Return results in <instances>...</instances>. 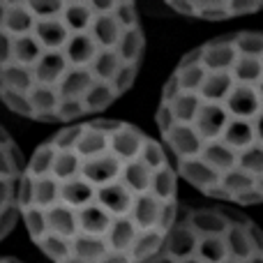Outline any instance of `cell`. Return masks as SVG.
<instances>
[{
	"label": "cell",
	"instance_id": "6da1fadb",
	"mask_svg": "<svg viewBox=\"0 0 263 263\" xmlns=\"http://www.w3.org/2000/svg\"><path fill=\"white\" fill-rule=\"evenodd\" d=\"M178 208L166 153L125 120L58 129L37 145L18 182V217L53 263H141Z\"/></svg>",
	"mask_w": 263,
	"mask_h": 263
},
{
	"label": "cell",
	"instance_id": "7a4b0ae2",
	"mask_svg": "<svg viewBox=\"0 0 263 263\" xmlns=\"http://www.w3.org/2000/svg\"><path fill=\"white\" fill-rule=\"evenodd\" d=\"M132 3L0 0V100L37 123H81L132 88L143 60Z\"/></svg>",
	"mask_w": 263,
	"mask_h": 263
},
{
	"label": "cell",
	"instance_id": "3957f363",
	"mask_svg": "<svg viewBox=\"0 0 263 263\" xmlns=\"http://www.w3.org/2000/svg\"><path fill=\"white\" fill-rule=\"evenodd\" d=\"M263 37L238 30L192 49L166 79L157 109L176 176L210 199L263 196Z\"/></svg>",
	"mask_w": 263,
	"mask_h": 263
},
{
	"label": "cell",
	"instance_id": "277c9868",
	"mask_svg": "<svg viewBox=\"0 0 263 263\" xmlns=\"http://www.w3.org/2000/svg\"><path fill=\"white\" fill-rule=\"evenodd\" d=\"M141 263H263L256 224L224 205H182L168 233Z\"/></svg>",
	"mask_w": 263,
	"mask_h": 263
},
{
	"label": "cell",
	"instance_id": "5b68a950",
	"mask_svg": "<svg viewBox=\"0 0 263 263\" xmlns=\"http://www.w3.org/2000/svg\"><path fill=\"white\" fill-rule=\"evenodd\" d=\"M23 157L16 141L0 125V242L9 236L18 217V182Z\"/></svg>",
	"mask_w": 263,
	"mask_h": 263
},
{
	"label": "cell",
	"instance_id": "8992f818",
	"mask_svg": "<svg viewBox=\"0 0 263 263\" xmlns=\"http://www.w3.org/2000/svg\"><path fill=\"white\" fill-rule=\"evenodd\" d=\"M173 9L182 12L185 16L205 18V21H227L242 14L256 12L261 3H227V0H210V3H173Z\"/></svg>",
	"mask_w": 263,
	"mask_h": 263
},
{
	"label": "cell",
	"instance_id": "52a82bcc",
	"mask_svg": "<svg viewBox=\"0 0 263 263\" xmlns=\"http://www.w3.org/2000/svg\"><path fill=\"white\" fill-rule=\"evenodd\" d=\"M0 263H23V261L12 259V256H0Z\"/></svg>",
	"mask_w": 263,
	"mask_h": 263
}]
</instances>
